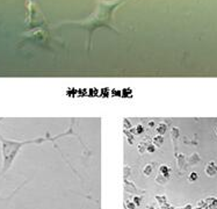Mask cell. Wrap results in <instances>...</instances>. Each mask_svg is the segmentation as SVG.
Wrapping results in <instances>:
<instances>
[{
  "instance_id": "5",
  "label": "cell",
  "mask_w": 217,
  "mask_h": 209,
  "mask_svg": "<svg viewBox=\"0 0 217 209\" xmlns=\"http://www.w3.org/2000/svg\"><path fill=\"white\" fill-rule=\"evenodd\" d=\"M0 121H1V119H0Z\"/></svg>"
},
{
  "instance_id": "3",
  "label": "cell",
  "mask_w": 217,
  "mask_h": 209,
  "mask_svg": "<svg viewBox=\"0 0 217 209\" xmlns=\"http://www.w3.org/2000/svg\"><path fill=\"white\" fill-rule=\"evenodd\" d=\"M206 173L209 175V177H214L217 173V165L215 163H209L207 166H206Z\"/></svg>"
},
{
  "instance_id": "4",
  "label": "cell",
  "mask_w": 217,
  "mask_h": 209,
  "mask_svg": "<svg viewBox=\"0 0 217 209\" xmlns=\"http://www.w3.org/2000/svg\"><path fill=\"white\" fill-rule=\"evenodd\" d=\"M197 179V173L196 172H193V173H191L189 174V181L191 182H194V181H196Z\"/></svg>"
},
{
  "instance_id": "2",
  "label": "cell",
  "mask_w": 217,
  "mask_h": 209,
  "mask_svg": "<svg viewBox=\"0 0 217 209\" xmlns=\"http://www.w3.org/2000/svg\"><path fill=\"white\" fill-rule=\"evenodd\" d=\"M67 134H60L57 136L51 137L50 134L48 133L44 137H37V138H32V139H27V141H14V139H8L5 138L1 134H0V144H1V157H2V162H1V174H5L8 171L15 158L18 157L20 151L22 150L23 147L30 145V144H42L44 142H54L56 139H58L63 136H66Z\"/></svg>"
},
{
  "instance_id": "1",
  "label": "cell",
  "mask_w": 217,
  "mask_h": 209,
  "mask_svg": "<svg viewBox=\"0 0 217 209\" xmlns=\"http://www.w3.org/2000/svg\"><path fill=\"white\" fill-rule=\"evenodd\" d=\"M125 1L127 0H97V7L88 18L79 20V21H65V22H62L59 26L73 24V26L82 27L90 33V41L92 38L93 32L99 27L106 26L116 32V28L113 26V22H114L113 14L118 6Z\"/></svg>"
}]
</instances>
